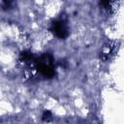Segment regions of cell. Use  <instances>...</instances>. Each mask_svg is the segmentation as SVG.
<instances>
[{
	"mask_svg": "<svg viewBox=\"0 0 124 124\" xmlns=\"http://www.w3.org/2000/svg\"><path fill=\"white\" fill-rule=\"evenodd\" d=\"M50 31L58 39L64 40V39H66L69 36V30H68L67 24H66V22L64 20H61V19L54 20L51 23Z\"/></svg>",
	"mask_w": 124,
	"mask_h": 124,
	"instance_id": "7a4b0ae2",
	"label": "cell"
},
{
	"mask_svg": "<svg viewBox=\"0 0 124 124\" xmlns=\"http://www.w3.org/2000/svg\"><path fill=\"white\" fill-rule=\"evenodd\" d=\"M34 65L39 74L46 78H51L55 76V66L54 59L49 53H43L36 57L34 60Z\"/></svg>",
	"mask_w": 124,
	"mask_h": 124,
	"instance_id": "6da1fadb",
	"label": "cell"
},
{
	"mask_svg": "<svg viewBox=\"0 0 124 124\" xmlns=\"http://www.w3.org/2000/svg\"><path fill=\"white\" fill-rule=\"evenodd\" d=\"M11 6H12V0H4V2H3V9L4 10L10 9Z\"/></svg>",
	"mask_w": 124,
	"mask_h": 124,
	"instance_id": "277c9868",
	"label": "cell"
},
{
	"mask_svg": "<svg viewBox=\"0 0 124 124\" xmlns=\"http://www.w3.org/2000/svg\"><path fill=\"white\" fill-rule=\"evenodd\" d=\"M100 1V4L106 9V10H108L111 6V3L113 0H99Z\"/></svg>",
	"mask_w": 124,
	"mask_h": 124,
	"instance_id": "3957f363",
	"label": "cell"
},
{
	"mask_svg": "<svg viewBox=\"0 0 124 124\" xmlns=\"http://www.w3.org/2000/svg\"><path fill=\"white\" fill-rule=\"evenodd\" d=\"M51 118V114L49 111H45V113L43 114V120H49Z\"/></svg>",
	"mask_w": 124,
	"mask_h": 124,
	"instance_id": "5b68a950",
	"label": "cell"
}]
</instances>
